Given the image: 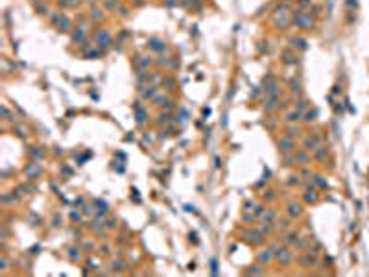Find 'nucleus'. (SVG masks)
Instances as JSON below:
<instances>
[{
  "instance_id": "29",
  "label": "nucleus",
  "mask_w": 369,
  "mask_h": 277,
  "mask_svg": "<svg viewBox=\"0 0 369 277\" xmlns=\"http://www.w3.org/2000/svg\"><path fill=\"white\" fill-rule=\"evenodd\" d=\"M137 120H138V122H142V120H144V111H142V109H138V111H137Z\"/></svg>"
},
{
  "instance_id": "31",
  "label": "nucleus",
  "mask_w": 369,
  "mask_h": 277,
  "mask_svg": "<svg viewBox=\"0 0 369 277\" xmlns=\"http://www.w3.org/2000/svg\"><path fill=\"white\" fill-rule=\"evenodd\" d=\"M115 222H116V220L109 218V220H107V224H105V227H107V229H113V227H115Z\"/></svg>"
},
{
  "instance_id": "27",
  "label": "nucleus",
  "mask_w": 369,
  "mask_h": 277,
  "mask_svg": "<svg viewBox=\"0 0 369 277\" xmlns=\"http://www.w3.org/2000/svg\"><path fill=\"white\" fill-rule=\"evenodd\" d=\"M102 224H103V222H102V220H94V222H92V224H90V229H98V227H100Z\"/></svg>"
},
{
  "instance_id": "24",
  "label": "nucleus",
  "mask_w": 369,
  "mask_h": 277,
  "mask_svg": "<svg viewBox=\"0 0 369 277\" xmlns=\"http://www.w3.org/2000/svg\"><path fill=\"white\" fill-rule=\"evenodd\" d=\"M246 273H247V275H260V273H262V270H260V268H249Z\"/></svg>"
},
{
  "instance_id": "37",
  "label": "nucleus",
  "mask_w": 369,
  "mask_h": 277,
  "mask_svg": "<svg viewBox=\"0 0 369 277\" xmlns=\"http://www.w3.org/2000/svg\"><path fill=\"white\" fill-rule=\"evenodd\" d=\"M80 0H67V6H76Z\"/></svg>"
},
{
  "instance_id": "5",
  "label": "nucleus",
  "mask_w": 369,
  "mask_h": 277,
  "mask_svg": "<svg viewBox=\"0 0 369 277\" xmlns=\"http://www.w3.org/2000/svg\"><path fill=\"white\" fill-rule=\"evenodd\" d=\"M277 103H279V94H268L266 102H264V109L266 111H273L277 107Z\"/></svg>"
},
{
  "instance_id": "30",
  "label": "nucleus",
  "mask_w": 369,
  "mask_h": 277,
  "mask_svg": "<svg viewBox=\"0 0 369 277\" xmlns=\"http://www.w3.org/2000/svg\"><path fill=\"white\" fill-rule=\"evenodd\" d=\"M6 268H8V260H6V257H2V260H0V270L4 272Z\"/></svg>"
},
{
  "instance_id": "6",
  "label": "nucleus",
  "mask_w": 369,
  "mask_h": 277,
  "mask_svg": "<svg viewBox=\"0 0 369 277\" xmlns=\"http://www.w3.org/2000/svg\"><path fill=\"white\" fill-rule=\"evenodd\" d=\"M277 89H279V83L268 76V81L264 83V93L266 94H277Z\"/></svg>"
},
{
  "instance_id": "8",
  "label": "nucleus",
  "mask_w": 369,
  "mask_h": 277,
  "mask_svg": "<svg viewBox=\"0 0 369 277\" xmlns=\"http://www.w3.org/2000/svg\"><path fill=\"white\" fill-rule=\"evenodd\" d=\"M39 174H41V166H37L35 163H30V166L26 168V176L32 177V179H35Z\"/></svg>"
},
{
  "instance_id": "4",
  "label": "nucleus",
  "mask_w": 369,
  "mask_h": 277,
  "mask_svg": "<svg viewBox=\"0 0 369 277\" xmlns=\"http://www.w3.org/2000/svg\"><path fill=\"white\" fill-rule=\"evenodd\" d=\"M257 259H259L260 264H269V262L273 260L275 257H273V251H271V248H269V249H262V251L259 253V257H257Z\"/></svg>"
},
{
  "instance_id": "18",
  "label": "nucleus",
  "mask_w": 369,
  "mask_h": 277,
  "mask_svg": "<svg viewBox=\"0 0 369 277\" xmlns=\"http://www.w3.org/2000/svg\"><path fill=\"white\" fill-rule=\"evenodd\" d=\"M264 212H266V207H264V205H257V207H255V216L262 218V216H264Z\"/></svg>"
},
{
  "instance_id": "3",
  "label": "nucleus",
  "mask_w": 369,
  "mask_h": 277,
  "mask_svg": "<svg viewBox=\"0 0 369 277\" xmlns=\"http://www.w3.org/2000/svg\"><path fill=\"white\" fill-rule=\"evenodd\" d=\"M244 237H246L249 244H262V240H264V235H260V231H246Z\"/></svg>"
},
{
  "instance_id": "12",
  "label": "nucleus",
  "mask_w": 369,
  "mask_h": 277,
  "mask_svg": "<svg viewBox=\"0 0 369 277\" xmlns=\"http://www.w3.org/2000/svg\"><path fill=\"white\" fill-rule=\"evenodd\" d=\"M259 231H260V235H269L271 231H273V224H269V222H264V224L259 227Z\"/></svg>"
},
{
  "instance_id": "34",
  "label": "nucleus",
  "mask_w": 369,
  "mask_h": 277,
  "mask_svg": "<svg viewBox=\"0 0 369 277\" xmlns=\"http://www.w3.org/2000/svg\"><path fill=\"white\" fill-rule=\"evenodd\" d=\"M211 264H212V273H218V268H216V259H212V260H211Z\"/></svg>"
},
{
  "instance_id": "23",
  "label": "nucleus",
  "mask_w": 369,
  "mask_h": 277,
  "mask_svg": "<svg viewBox=\"0 0 369 277\" xmlns=\"http://www.w3.org/2000/svg\"><path fill=\"white\" fill-rule=\"evenodd\" d=\"M105 6H107V9H115V8H118V2L116 0H105Z\"/></svg>"
},
{
  "instance_id": "26",
  "label": "nucleus",
  "mask_w": 369,
  "mask_h": 277,
  "mask_svg": "<svg viewBox=\"0 0 369 277\" xmlns=\"http://www.w3.org/2000/svg\"><path fill=\"white\" fill-rule=\"evenodd\" d=\"M286 120H288V122H295V120H299V113H290Z\"/></svg>"
},
{
  "instance_id": "41",
  "label": "nucleus",
  "mask_w": 369,
  "mask_h": 277,
  "mask_svg": "<svg viewBox=\"0 0 369 277\" xmlns=\"http://www.w3.org/2000/svg\"><path fill=\"white\" fill-rule=\"evenodd\" d=\"M33 2H41V0H33Z\"/></svg>"
},
{
  "instance_id": "35",
  "label": "nucleus",
  "mask_w": 369,
  "mask_h": 277,
  "mask_svg": "<svg viewBox=\"0 0 369 277\" xmlns=\"http://www.w3.org/2000/svg\"><path fill=\"white\" fill-rule=\"evenodd\" d=\"M305 198H306V202H314V199H316V196H314V194H306Z\"/></svg>"
},
{
  "instance_id": "28",
  "label": "nucleus",
  "mask_w": 369,
  "mask_h": 277,
  "mask_svg": "<svg viewBox=\"0 0 369 277\" xmlns=\"http://www.w3.org/2000/svg\"><path fill=\"white\" fill-rule=\"evenodd\" d=\"M255 207H257L255 202H247L246 203V211H255Z\"/></svg>"
},
{
  "instance_id": "1",
  "label": "nucleus",
  "mask_w": 369,
  "mask_h": 277,
  "mask_svg": "<svg viewBox=\"0 0 369 277\" xmlns=\"http://www.w3.org/2000/svg\"><path fill=\"white\" fill-rule=\"evenodd\" d=\"M271 251H273V257L277 259V260H281V262H284V264H288V262L292 260V251L288 248H284V246H281V244H277V246H273L271 248Z\"/></svg>"
},
{
  "instance_id": "20",
  "label": "nucleus",
  "mask_w": 369,
  "mask_h": 277,
  "mask_svg": "<svg viewBox=\"0 0 369 277\" xmlns=\"http://www.w3.org/2000/svg\"><path fill=\"white\" fill-rule=\"evenodd\" d=\"M155 93H157V89H155V87H150V91H144V93H142V98H151Z\"/></svg>"
},
{
  "instance_id": "14",
  "label": "nucleus",
  "mask_w": 369,
  "mask_h": 277,
  "mask_svg": "<svg viewBox=\"0 0 369 277\" xmlns=\"http://www.w3.org/2000/svg\"><path fill=\"white\" fill-rule=\"evenodd\" d=\"M2 203L4 205H11V203H15V198H13V194H2Z\"/></svg>"
},
{
  "instance_id": "7",
  "label": "nucleus",
  "mask_w": 369,
  "mask_h": 277,
  "mask_svg": "<svg viewBox=\"0 0 369 277\" xmlns=\"http://www.w3.org/2000/svg\"><path fill=\"white\" fill-rule=\"evenodd\" d=\"M277 146H279L281 151H292V148H294V141H290V138H281L279 142H277Z\"/></svg>"
},
{
  "instance_id": "40",
  "label": "nucleus",
  "mask_w": 369,
  "mask_h": 277,
  "mask_svg": "<svg viewBox=\"0 0 369 277\" xmlns=\"http://www.w3.org/2000/svg\"><path fill=\"white\" fill-rule=\"evenodd\" d=\"M87 2H94V0H87Z\"/></svg>"
},
{
  "instance_id": "39",
  "label": "nucleus",
  "mask_w": 369,
  "mask_h": 277,
  "mask_svg": "<svg viewBox=\"0 0 369 277\" xmlns=\"http://www.w3.org/2000/svg\"><path fill=\"white\" fill-rule=\"evenodd\" d=\"M100 251L107 255V253H109V248H107V246H102V248H100Z\"/></svg>"
},
{
  "instance_id": "25",
  "label": "nucleus",
  "mask_w": 369,
  "mask_h": 277,
  "mask_svg": "<svg viewBox=\"0 0 369 277\" xmlns=\"http://www.w3.org/2000/svg\"><path fill=\"white\" fill-rule=\"evenodd\" d=\"M113 270H118V272H120V270H124V262H122V260H115V262H113Z\"/></svg>"
},
{
  "instance_id": "9",
  "label": "nucleus",
  "mask_w": 369,
  "mask_h": 277,
  "mask_svg": "<svg viewBox=\"0 0 369 277\" xmlns=\"http://www.w3.org/2000/svg\"><path fill=\"white\" fill-rule=\"evenodd\" d=\"M148 44H150L151 50H155V52H163L164 48H166V46H164V43H163L161 39H150V41H148Z\"/></svg>"
},
{
  "instance_id": "17",
  "label": "nucleus",
  "mask_w": 369,
  "mask_h": 277,
  "mask_svg": "<svg viewBox=\"0 0 369 277\" xmlns=\"http://www.w3.org/2000/svg\"><path fill=\"white\" fill-rule=\"evenodd\" d=\"M242 220H244V224H253V222H255V214H249V212H244V216H242Z\"/></svg>"
},
{
  "instance_id": "16",
  "label": "nucleus",
  "mask_w": 369,
  "mask_h": 277,
  "mask_svg": "<svg viewBox=\"0 0 369 277\" xmlns=\"http://www.w3.org/2000/svg\"><path fill=\"white\" fill-rule=\"evenodd\" d=\"M297 238H299V237H297L295 233H288V235H286V238H284V242H286V244H295Z\"/></svg>"
},
{
  "instance_id": "22",
  "label": "nucleus",
  "mask_w": 369,
  "mask_h": 277,
  "mask_svg": "<svg viewBox=\"0 0 369 277\" xmlns=\"http://www.w3.org/2000/svg\"><path fill=\"white\" fill-rule=\"evenodd\" d=\"M288 225H290L288 220H277V227H279V229H286Z\"/></svg>"
},
{
  "instance_id": "11",
  "label": "nucleus",
  "mask_w": 369,
  "mask_h": 277,
  "mask_svg": "<svg viewBox=\"0 0 369 277\" xmlns=\"http://www.w3.org/2000/svg\"><path fill=\"white\" fill-rule=\"evenodd\" d=\"M275 218H277L275 211H269V209H266V212H264V216H262V222H269V224H273V222H277Z\"/></svg>"
},
{
  "instance_id": "19",
  "label": "nucleus",
  "mask_w": 369,
  "mask_h": 277,
  "mask_svg": "<svg viewBox=\"0 0 369 277\" xmlns=\"http://www.w3.org/2000/svg\"><path fill=\"white\" fill-rule=\"evenodd\" d=\"M68 251H70V253H68V255H70V259H74V260H78V259H80V249H76V248H70Z\"/></svg>"
},
{
  "instance_id": "38",
  "label": "nucleus",
  "mask_w": 369,
  "mask_h": 277,
  "mask_svg": "<svg viewBox=\"0 0 369 277\" xmlns=\"http://www.w3.org/2000/svg\"><path fill=\"white\" fill-rule=\"evenodd\" d=\"M83 212H92V205H85V209H83Z\"/></svg>"
},
{
  "instance_id": "36",
  "label": "nucleus",
  "mask_w": 369,
  "mask_h": 277,
  "mask_svg": "<svg viewBox=\"0 0 369 277\" xmlns=\"http://www.w3.org/2000/svg\"><path fill=\"white\" fill-rule=\"evenodd\" d=\"M299 161H301V163H303V164H305V163H306V161H308V157H306V155H305V154H301V155H299Z\"/></svg>"
},
{
  "instance_id": "13",
  "label": "nucleus",
  "mask_w": 369,
  "mask_h": 277,
  "mask_svg": "<svg viewBox=\"0 0 369 277\" xmlns=\"http://www.w3.org/2000/svg\"><path fill=\"white\" fill-rule=\"evenodd\" d=\"M83 37H85V30H83V28H78V30L74 32V35H72V41L74 43H80V41H83Z\"/></svg>"
},
{
  "instance_id": "15",
  "label": "nucleus",
  "mask_w": 369,
  "mask_h": 277,
  "mask_svg": "<svg viewBox=\"0 0 369 277\" xmlns=\"http://www.w3.org/2000/svg\"><path fill=\"white\" fill-rule=\"evenodd\" d=\"M20 189L24 190V194H33L35 192V187L30 185V183H24V185H20Z\"/></svg>"
},
{
  "instance_id": "10",
  "label": "nucleus",
  "mask_w": 369,
  "mask_h": 277,
  "mask_svg": "<svg viewBox=\"0 0 369 277\" xmlns=\"http://www.w3.org/2000/svg\"><path fill=\"white\" fill-rule=\"evenodd\" d=\"M301 212H303V211H301V205H299V203H290V205H288V214H290L292 218L299 216Z\"/></svg>"
},
{
  "instance_id": "32",
  "label": "nucleus",
  "mask_w": 369,
  "mask_h": 277,
  "mask_svg": "<svg viewBox=\"0 0 369 277\" xmlns=\"http://www.w3.org/2000/svg\"><path fill=\"white\" fill-rule=\"evenodd\" d=\"M80 218H81V214H80V212H74V211L70 212V220H76V222H78Z\"/></svg>"
},
{
  "instance_id": "2",
  "label": "nucleus",
  "mask_w": 369,
  "mask_h": 277,
  "mask_svg": "<svg viewBox=\"0 0 369 277\" xmlns=\"http://www.w3.org/2000/svg\"><path fill=\"white\" fill-rule=\"evenodd\" d=\"M52 24H55L61 32H68L70 30V20H68L65 15H61V13H55V15L52 17Z\"/></svg>"
},
{
  "instance_id": "33",
  "label": "nucleus",
  "mask_w": 369,
  "mask_h": 277,
  "mask_svg": "<svg viewBox=\"0 0 369 277\" xmlns=\"http://www.w3.org/2000/svg\"><path fill=\"white\" fill-rule=\"evenodd\" d=\"M273 198H275L273 190H268V194H264V199H273Z\"/></svg>"
},
{
  "instance_id": "21",
  "label": "nucleus",
  "mask_w": 369,
  "mask_h": 277,
  "mask_svg": "<svg viewBox=\"0 0 369 277\" xmlns=\"http://www.w3.org/2000/svg\"><path fill=\"white\" fill-rule=\"evenodd\" d=\"M90 17H92L94 20H100V19H102V11H100L98 8H94L92 11H90Z\"/></svg>"
}]
</instances>
